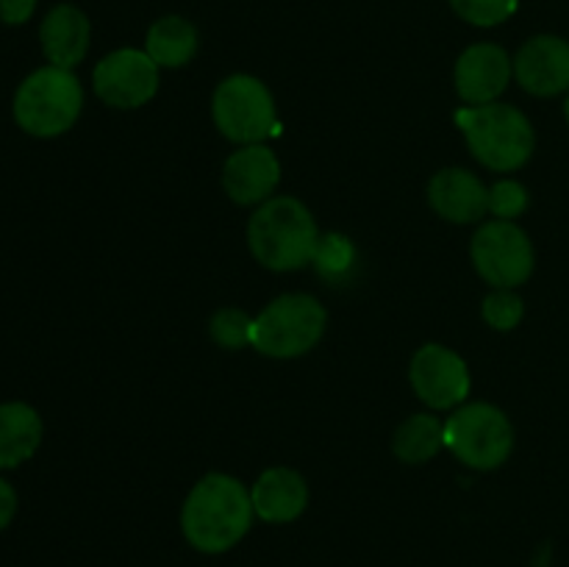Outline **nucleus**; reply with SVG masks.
Wrapping results in <instances>:
<instances>
[{"instance_id": "nucleus-1", "label": "nucleus", "mask_w": 569, "mask_h": 567, "mask_svg": "<svg viewBox=\"0 0 569 567\" xmlns=\"http://www.w3.org/2000/svg\"><path fill=\"white\" fill-rule=\"evenodd\" d=\"M256 509L250 489L226 472H209L189 489L181 509L183 537L203 554H226L250 531Z\"/></svg>"}, {"instance_id": "nucleus-2", "label": "nucleus", "mask_w": 569, "mask_h": 567, "mask_svg": "<svg viewBox=\"0 0 569 567\" xmlns=\"http://www.w3.org/2000/svg\"><path fill=\"white\" fill-rule=\"evenodd\" d=\"M250 253L276 272H292L311 265L320 245V228L309 206L292 195L270 198L253 211L248 226Z\"/></svg>"}, {"instance_id": "nucleus-3", "label": "nucleus", "mask_w": 569, "mask_h": 567, "mask_svg": "<svg viewBox=\"0 0 569 567\" xmlns=\"http://www.w3.org/2000/svg\"><path fill=\"white\" fill-rule=\"evenodd\" d=\"M456 122H459L472 156L495 172L520 170L531 159L533 145H537L531 120L517 106L500 103V100L459 109Z\"/></svg>"}, {"instance_id": "nucleus-4", "label": "nucleus", "mask_w": 569, "mask_h": 567, "mask_svg": "<svg viewBox=\"0 0 569 567\" xmlns=\"http://www.w3.org/2000/svg\"><path fill=\"white\" fill-rule=\"evenodd\" d=\"M83 89L76 72L64 67H39L17 87L14 111L17 126L39 139H53L70 131L81 117Z\"/></svg>"}, {"instance_id": "nucleus-5", "label": "nucleus", "mask_w": 569, "mask_h": 567, "mask_svg": "<svg viewBox=\"0 0 569 567\" xmlns=\"http://www.w3.org/2000/svg\"><path fill=\"white\" fill-rule=\"evenodd\" d=\"M326 306L306 292H289L253 320V348L270 359H295L315 348L326 331Z\"/></svg>"}, {"instance_id": "nucleus-6", "label": "nucleus", "mask_w": 569, "mask_h": 567, "mask_svg": "<svg viewBox=\"0 0 569 567\" xmlns=\"http://www.w3.org/2000/svg\"><path fill=\"white\" fill-rule=\"evenodd\" d=\"M445 448L472 470H495L515 450V426L492 404H461L445 420Z\"/></svg>"}, {"instance_id": "nucleus-7", "label": "nucleus", "mask_w": 569, "mask_h": 567, "mask_svg": "<svg viewBox=\"0 0 569 567\" xmlns=\"http://www.w3.org/2000/svg\"><path fill=\"white\" fill-rule=\"evenodd\" d=\"M211 117L226 139L237 145H261L278 128L276 98L256 76H228L211 98Z\"/></svg>"}, {"instance_id": "nucleus-8", "label": "nucleus", "mask_w": 569, "mask_h": 567, "mask_svg": "<svg viewBox=\"0 0 569 567\" xmlns=\"http://www.w3.org/2000/svg\"><path fill=\"white\" fill-rule=\"evenodd\" d=\"M478 276L495 289H515L533 272V245L511 220H489L476 231L470 245Z\"/></svg>"}, {"instance_id": "nucleus-9", "label": "nucleus", "mask_w": 569, "mask_h": 567, "mask_svg": "<svg viewBox=\"0 0 569 567\" xmlns=\"http://www.w3.org/2000/svg\"><path fill=\"white\" fill-rule=\"evenodd\" d=\"M161 67L144 50L120 48L103 56L92 72V89L106 106L139 109L159 92Z\"/></svg>"}, {"instance_id": "nucleus-10", "label": "nucleus", "mask_w": 569, "mask_h": 567, "mask_svg": "<svg viewBox=\"0 0 569 567\" xmlns=\"http://www.w3.org/2000/svg\"><path fill=\"white\" fill-rule=\"evenodd\" d=\"M411 389L431 409H459L470 395V367L456 350L428 342L411 356Z\"/></svg>"}, {"instance_id": "nucleus-11", "label": "nucleus", "mask_w": 569, "mask_h": 567, "mask_svg": "<svg viewBox=\"0 0 569 567\" xmlns=\"http://www.w3.org/2000/svg\"><path fill=\"white\" fill-rule=\"evenodd\" d=\"M515 76V59L500 44L478 42L459 56L453 70L456 92L467 106L495 103Z\"/></svg>"}, {"instance_id": "nucleus-12", "label": "nucleus", "mask_w": 569, "mask_h": 567, "mask_svg": "<svg viewBox=\"0 0 569 567\" xmlns=\"http://www.w3.org/2000/svg\"><path fill=\"white\" fill-rule=\"evenodd\" d=\"M515 78L526 92L553 98L569 92V42L561 37H533L517 50Z\"/></svg>"}, {"instance_id": "nucleus-13", "label": "nucleus", "mask_w": 569, "mask_h": 567, "mask_svg": "<svg viewBox=\"0 0 569 567\" xmlns=\"http://www.w3.org/2000/svg\"><path fill=\"white\" fill-rule=\"evenodd\" d=\"M281 181V165L267 145H242L222 167V189L239 206H261Z\"/></svg>"}, {"instance_id": "nucleus-14", "label": "nucleus", "mask_w": 569, "mask_h": 567, "mask_svg": "<svg viewBox=\"0 0 569 567\" xmlns=\"http://www.w3.org/2000/svg\"><path fill=\"white\" fill-rule=\"evenodd\" d=\"M428 203L442 220L470 226L489 211V189L476 172L465 167H448L428 183Z\"/></svg>"}, {"instance_id": "nucleus-15", "label": "nucleus", "mask_w": 569, "mask_h": 567, "mask_svg": "<svg viewBox=\"0 0 569 567\" xmlns=\"http://www.w3.org/2000/svg\"><path fill=\"white\" fill-rule=\"evenodd\" d=\"M92 39V26L89 17L78 6L59 3L44 14L42 28H39V42H42L44 59L53 67L72 70L83 61Z\"/></svg>"}, {"instance_id": "nucleus-16", "label": "nucleus", "mask_w": 569, "mask_h": 567, "mask_svg": "<svg viewBox=\"0 0 569 567\" xmlns=\"http://www.w3.org/2000/svg\"><path fill=\"white\" fill-rule=\"evenodd\" d=\"M256 517L267 523H292L309 506V484L292 467H270L256 478L253 489Z\"/></svg>"}, {"instance_id": "nucleus-17", "label": "nucleus", "mask_w": 569, "mask_h": 567, "mask_svg": "<svg viewBox=\"0 0 569 567\" xmlns=\"http://www.w3.org/2000/svg\"><path fill=\"white\" fill-rule=\"evenodd\" d=\"M42 417L31 404H0V470H14L42 445Z\"/></svg>"}, {"instance_id": "nucleus-18", "label": "nucleus", "mask_w": 569, "mask_h": 567, "mask_svg": "<svg viewBox=\"0 0 569 567\" xmlns=\"http://www.w3.org/2000/svg\"><path fill=\"white\" fill-rule=\"evenodd\" d=\"M198 44H200L198 28H194L187 17L167 14L148 28V37H144V53H148L159 67L176 70V67L189 64V61L194 59Z\"/></svg>"}, {"instance_id": "nucleus-19", "label": "nucleus", "mask_w": 569, "mask_h": 567, "mask_svg": "<svg viewBox=\"0 0 569 567\" xmlns=\"http://www.w3.org/2000/svg\"><path fill=\"white\" fill-rule=\"evenodd\" d=\"M445 448V422L431 411L406 417L392 439V450L406 465H426Z\"/></svg>"}, {"instance_id": "nucleus-20", "label": "nucleus", "mask_w": 569, "mask_h": 567, "mask_svg": "<svg viewBox=\"0 0 569 567\" xmlns=\"http://www.w3.org/2000/svg\"><path fill=\"white\" fill-rule=\"evenodd\" d=\"M311 265L317 267L320 276H326L328 281H342L353 272L356 265V248L345 233H326L320 237L317 245V253L311 259Z\"/></svg>"}, {"instance_id": "nucleus-21", "label": "nucleus", "mask_w": 569, "mask_h": 567, "mask_svg": "<svg viewBox=\"0 0 569 567\" xmlns=\"http://www.w3.org/2000/svg\"><path fill=\"white\" fill-rule=\"evenodd\" d=\"M253 320L256 317H250L248 311L228 306V309H220L211 315L209 334L220 348L239 350L253 342Z\"/></svg>"}, {"instance_id": "nucleus-22", "label": "nucleus", "mask_w": 569, "mask_h": 567, "mask_svg": "<svg viewBox=\"0 0 569 567\" xmlns=\"http://www.w3.org/2000/svg\"><path fill=\"white\" fill-rule=\"evenodd\" d=\"M481 315L495 331H515L522 322L526 306H522V298L515 289H492V292L483 298Z\"/></svg>"}, {"instance_id": "nucleus-23", "label": "nucleus", "mask_w": 569, "mask_h": 567, "mask_svg": "<svg viewBox=\"0 0 569 567\" xmlns=\"http://www.w3.org/2000/svg\"><path fill=\"white\" fill-rule=\"evenodd\" d=\"M450 6L470 26L492 28L509 20L517 6H520V0H450Z\"/></svg>"}, {"instance_id": "nucleus-24", "label": "nucleus", "mask_w": 569, "mask_h": 567, "mask_svg": "<svg viewBox=\"0 0 569 567\" xmlns=\"http://www.w3.org/2000/svg\"><path fill=\"white\" fill-rule=\"evenodd\" d=\"M528 203H531L528 189L515 178H503V181L489 187V215H495L498 220L515 222V217H520L528 209Z\"/></svg>"}, {"instance_id": "nucleus-25", "label": "nucleus", "mask_w": 569, "mask_h": 567, "mask_svg": "<svg viewBox=\"0 0 569 567\" xmlns=\"http://www.w3.org/2000/svg\"><path fill=\"white\" fill-rule=\"evenodd\" d=\"M33 9H37V0H0V20L6 26H22L31 20Z\"/></svg>"}, {"instance_id": "nucleus-26", "label": "nucleus", "mask_w": 569, "mask_h": 567, "mask_svg": "<svg viewBox=\"0 0 569 567\" xmlns=\"http://www.w3.org/2000/svg\"><path fill=\"white\" fill-rule=\"evenodd\" d=\"M17 515V493L6 478H0V531L9 528V523Z\"/></svg>"}, {"instance_id": "nucleus-27", "label": "nucleus", "mask_w": 569, "mask_h": 567, "mask_svg": "<svg viewBox=\"0 0 569 567\" xmlns=\"http://www.w3.org/2000/svg\"><path fill=\"white\" fill-rule=\"evenodd\" d=\"M565 117H567V122H569V92H567V103H565Z\"/></svg>"}]
</instances>
